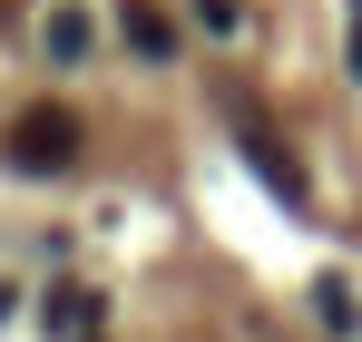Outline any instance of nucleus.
<instances>
[{"instance_id":"obj_1","label":"nucleus","mask_w":362,"mask_h":342,"mask_svg":"<svg viewBox=\"0 0 362 342\" xmlns=\"http://www.w3.org/2000/svg\"><path fill=\"white\" fill-rule=\"evenodd\" d=\"M69 157H78V117H69V108L40 98V108L10 117V167H20V176H59Z\"/></svg>"},{"instance_id":"obj_2","label":"nucleus","mask_w":362,"mask_h":342,"mask_svg":"<svg viewBox=\"0 0 362 342\" xmlns=\"http://www.w3.org/2000/svg\"><path fill=\"white\" fill-rule=\"evenodd\" d=\"M235 127H245V157H255V176H264V186H274L284 206H303V176H294V157H284V137H274L264 117L245 108V98H235Z\"/></svg>"},{"instance_id":"obj_3","label":"nucleus","mask_w":362,"mask_h":342,"mask_svg":"<svg viewBox=\"0 0 362 342\" xmlns=\"http://www.w3.org/2000/svg\"><path fill=\"white\" fill-rule=\"evenodd\" d=\"M49 333H59V342H88V333H98V293H78V284L49 293Z\"/></svg>"},{"instance_id":"obj_4","label":"nucleus","mask_w":362,"mask_h":342,"mask_svg":"<svg viewBox=\"0 0 362 342\" xmlns=\"http://www.w3.org/2000/svg\"><path fill=\"white\" fill-rule=\"evenodd\" d=\"M127 49H137V59H167V49H177V30H167V10H147V0H127Z\"/></svg>"},{"instance_id":"obj_5","label":"nucleus","mask_w":362,"mask_h":342,"mask_svg":"<svg viewBox=\"0 0 362 342\" xmlns=\"http://www.w3.org/2000/svg\"><path fill=\"white\" fill-rule=\"evenodd\" d=\"M40 40H49V59H88V20H78V10H49Z\"/></svg>"},{"instance_id":"obj_6","label":"nucleus","mask_w":362,"mask_h":342,"mask_svg":"<svg viewBox=\"0 0 362 342\" xmlns=\"http://www.w3.org/2000/svg\"><path fill=\"white\" fill-rule=\"evenodd\" d=\"M313 313H323L333 333H353V284H343V274H323V284H313Z\"/></svg>"},{"instance_id":"obj_7","label":"nucleus","mask_w":362,"mask_h":342,"mask_svg":"<svg viewBox=\"0 0 362 342\" xmlns=\"http://www.w3.org/2000/svg\"><path fill=\"white\" fill-rule=\"evenodd\" d=\"M196 20H206V30H216V40H226V30H235L245 10H235V0H196Z\"/></svg>"},{"instance_id":"obj_8","label":"nucleus","mask_w":362,"mask_h":342,"mask_svg":"<svg viewBox=\"0 0 362 342\" xmlns=\"http://www.w3.org/2000/svg\"><path fill=\"white\" fill-rule=\"evenodd\" d=\"M353 78H362V10H353Z\"/></svg>"},{"instance_id":"obj_9","label":"nucleus","mask_w":362,"mask_h":342,"mask_svg":"<svg viewBox=\"0 0 362 342\" xmlns=\"http://www.w3.org/2000/svg\"><path fill=\"white\" fill-rule=\"evenodd\" d=\"M0 313H10V284H0Z\"/></svg>"}]
</instances>
